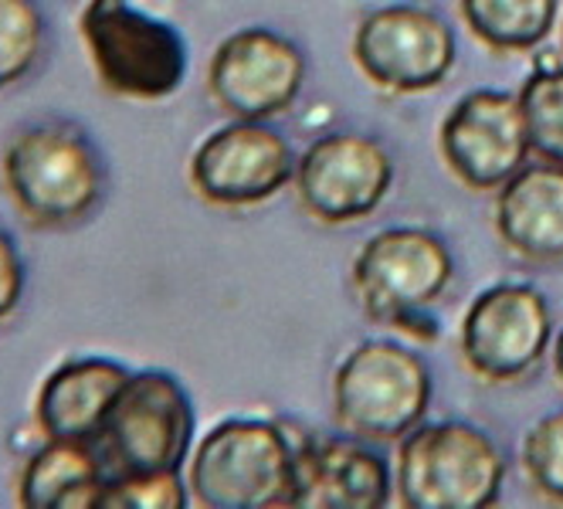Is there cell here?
Returning <instances> with one entry per match:
<instances>
[{"mask_svg":"<svg viewBox=\"0 0 563 509\" xmlns=\"http://www.w3.org/2000/svg\"><path fill=\"white\" fill-rule=\"evenodd\" d=\"M8 198L37 231H68L89 221L106 198V161L96 140L71 120L18 130L0 156Z\"/></svg>","mask_w":563,"mask_h":509,"instance_id":"obj_1","label":"cell"},{"mask_svg":"<svg viewBox=\"0 0 563 509\" xmlns=\"http://www.w3.org/2000/svg\"><path fill=\"white\" fill-rule=\"evenodd\" d=\"M187 489L205 509L299 506V432L262 418L218 421L190 455Z\"/></svg>","mask_w":563,"mask_h":509,"instance_id":"obj_2","label":"cell"},{"mask_svg":"<svg viewBox=\"0 0 563 509\" xmlns=\"http://www.w3.org/2000/svg\"><path fill=\"white\" fill-rule=\"evenodd\" d=\"M506 458L468 421H421L400 439L397 499L408 509H486L499 502Z\"/></svg>","mask_w":563,"mask_h":509,"instance_id":"obj_3","label":"cell"},{"mask_svg":"<svg viewBox=\"0 0 563 509\" xmlns=\"http://www.w3.org/2000/svg\"><path fill=\"white\" fill-rule=\"evenodd\" d=\"M78 31L89 52L99 82L136 102H156L174 96L187 78L184 34L133 0H89Z\"/></svg>","mask_w":563,"mask_h":509,"instance_id":"obj_4","label":"cell"},{"mask_svg":"<svg viewBox=\"0 0 563 509\" xmlns=\"http://www.w3.org/2000/svg\"><path fill=\"white\" fill-rule=\"evenodd\" d=\"M431 408V370L397 340L356 343L333 374V418L343 435L400 442Z\"/></svg>","mask_w":563,"mask_h":509,"instance_id":"obj_5","label":"cell"},{"mask_svg":"<svg viewBox=\"0 0 563 509\" xmlns=\"http://www.w3.org/2000/svg\"><path fill=\"white\" fill-rule=\"evenodd\" d=\"M194 405L167 370H133L115 395L96 449L109 476L180 473L194 445Z\"/></svg>","mask_w":563,"mask_h":509,"instance_id":"obj_6","label":"cell"},{"mask_svg":"<svg viewBox=\"0 0 563 509\" xmlns=\"http://www.w3.org/2000/svg\"><path fill=\"white\" fill-rule=\"evenodd\" d=\"M455 279V258L434 231L384 228L353 262V289L377 323L397 327L428 309Z\"/></svg>","mask_w":563,"mask_h":509,"instance_id":"obj_7","label":"cell"},{"mask_svg":"<svg viewBox=\"0 0 563 509\" xmlns=\"http://www.w3.org/2000/svg\"><path fill=\"white\" fill-rule=\"evenodd\" d=\"M289 140L265 120H234L197 143L190 156V187L214 208H252L296 180Z\"/></svg>","mask_w":563,"mask_h":509,"instance_id":"obj_8","label":"cell"},{"mask_svg":"<svg viewBox=\"0 0 563 509\" xmlns=\"http://www.w3.org/2000/svg\"><path fill=\"white\" fill-rule=\"evenodd\" d=\"M455 34L434 11L415 4L380 8L360 21L353 58L374 86L387 92H428L455 65Z\"/></svg>","mask_w":563,"mask_h":509,"instance_id":"obj_9","label":"cell"},{"mask_svg":"<svg viewBox=\"0 0 563 509\" xmlns=\"http://www.w3.org/2000/svg\"><path fill=\"white\" fill-rule=\"evenodd\" d=\"M302 208L327 224L364 221L380 208L394 184L390 153L364 133H327L296 161Z\"/></svg>","mask_w":563,"mask_h":509,"instance_id":"obj_10","label":"cell"},{"mask_svg":"<svg viewBox=\"0 0 563 509\" xmlns=\"http://www.w3.org/2000/svg\"><path fill=\"white\" fill-rule=\"evenodd\" d=\"M306 82V55L286 34L241 27L218 45L208 89L234 120H268L286 112Z\"/></svg>","mask_w":563,"mask_h":509,"instance_id":"obj_11","label":"cell"},{"mask_svg":"<svg viewBox=\"0 0 563 509\" xmlns=\"http://www.w3.org/2000/svg\"><path fill=\"white\" fill-rule=\"evenodd\" d=\"M553 340L547 296L522 283L493 286L462 320V357L472 374L493 384L516 380L540 364Z\"/></svg>","mask_w":563,"mask_h":509,"instance_id":"obj_12","label":"cell"},{"mask_svg":"<svg viewBox=\"0 0 563 509\" xmlns=\"http://www.w3.org/2000/svg\"><path fill=\"white\" fill-rule=\"evenodd\" d=\"M438 143L449 170L472 190H499L533 156L519 96L499 89L462 96L441 123Z\"/></svg>","mask_w":563,"mask_h":509,"instance_id":"obj_13","label":"cell"},{"mask_svg":"<svg viewBox=\"0 0 563 509\" xmlns=\"http://www.w3.org/2000/svg\"><path fill=\"white\" fill-rule=\"evenodd\" d=\"M390 465L367 439L299 435V509H384Z\"/></svg>","mask_w":563,"mask_h":509,"instance_id":"obj_14","label":"cell"},{"mask_svg":"<svg viewBox=\"0 0 563 509\" xmlns=\"http://www.w3.org/2000/svg\"><path fill=\"white\" fill-rule=\"evenodd\" d=\"M130 367L109 357H71L37 387L34 424L45 439L96 445L115 395L130 380Z\"/></svg>","mask_w":563,"mask_h":509,"instance_id":"obj_15","label":"cell"},{"mask_svg":"<svg viewBox=\"0 0 563 509\" xmlns=\"http://www.w3.org/2000/svg\"><path fill=\"white\" fill-rule=\"evenodd\" d=\"M496 231L509 252L530 262L563 258V167L527 164L496 193Z\"/></svg>","mask_w":563,"mask_h":509,"instance_id":"obj_16","label":"cell"},{"mask_svg":"<svg viewBox=\"0 0 563 509\" xmlns=\"http://www.w3.org/2000/svg\"><path fill=\"white\" fill-rule=\"evenodd\" d=\"M106 483L109 473L96 445L45 439L21 468L18 502L24 509H99Z\"/></svg>","mask_w":563,"mask_h":509,"instance_id":"obj_17","label":"cell"},{"mask_svg":"<svg viewBox=\"0 0 563 509\" xmlns=\"http://www.w3.org/2000/svg\"><path fill=\"white\" fill-rule=\"evenodd\" d=\"M462 18L493 52H533L556 24V0H462Z\"/></svg>","mask_w":563,"mask_h":509,"instance_id":"obj_18","label":"cell"},{"mask_svg":"<svg viewBox=\"0 0 563 509\" xmlns=\"http://www.w3.org/2000/svg\"><path fill=\"white\" fill-rule=\"evenodd\" d=\"M519 109L537 161L563 167V65L540 62L519 89Z\"/></svg>","mask_w":563,"mask_h":509,"instance_id":"obj_19","label":"cell"},{"mask_svg":"<svg viewBox=\"0 0 563 509\" xmlns=\"http://www.w3.org/2000/svg\"><path fill=\"white\" fill-rule=\"evenodd\" d=\"M48 18L37 0H0V92L18 86L42 62Z\"/></svg>","mask_w":563,"mask_h":509,"instance_id":"obj_20","label":"cell"},{"mask_svg":"<svg viewBox=\"0 0 563 509\" xmlns=\"http://www.w3.org/2000/svg\"><path fill=\"white\" fill-rule=\"evenodd\" d=\"M522 468L530 486L563 506V411L540 418L522 439Z\"/></svg>","mask_w":563,"mask_h":509,"instance_id":"obj_21","label":"cell"},{"mask_svg":"<svg viewBox=\"0 0 563 509\" xmlns=\"http://www.w3.org/2000/svg\"><path fill=\"white\" fill-rule=\"evenodd\" d=\"M190 489L180 473H140L109 476L99 509H184Z\"/></svg>","mask_w":563,"mask_h":509,"instance_id":"obj_22","label":"cell"},{"mask_svg":"<svg viewBox=\"0 0 563 509\" xmlns=\"http://www.w3.org/2000/svg\"><path fill=\"white\" fill-rule=\"evenodd\" d=\"M24 296V258L8 231H0V320H8Z\"/></svg>","mask_w":563,"mask_h":509,"instance_id":"obj_23","label":"cell"},{"mask_svg":"<svg viewBox=\"0 0 563 509\" xmlns=\"http://www.w3.org/2000/svg\"><path fill=\"white\" fill-rule=\"evenodd\" d=\"M553 370H556V377L563 384V327H560V333L553 340Z\"/></svg>","mask_w":563,"mask_h":509,"instance_id":"obj_24","label":"cell"},{"mask_svg":"<svg viewBox=\"0 0 563 509\" xmlns=\"http://www.w3.org/2000/svg\"><path fill=\"white\" fill-rule=\"evenodd\" d=\"M560 48H563V31H560Z\"/></svg>","mask_w":563,"mask_h":509,"instance_id":"obj_25","label":"cell"}]
</instances>
